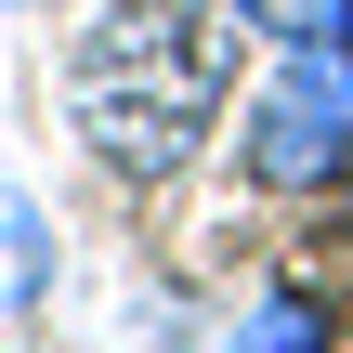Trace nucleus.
Wrapping results in <instances>:
<instances>
[{"label":"nucleus","instance_id":"obj_1","mask_svg":"<svg viewBox=\"0 0 353 353\" xmlns=\"http://www.w3.org/2000/svg\"><path fill=\"white\" fill-rule=\"evenodd\" d=\"M236 0H105L65 39V118L105 170L170 183L236 105Z\"/></svg>","mask_w":353,"mask_h":353},{"label":"nucleus","instance_id":"obj_2","mask_svg":"<svg viewBox=\"0 0 353 353\" xmlns=\"http://www.w3.org/2000/svg\"><path fill=\"white\" fill-rule=\"evenodd\" d=\"M236 170L262 196H327L353 170V39L341 26L275 39V65L249 79V118H236Z\"/></svg>","mask_w":353,"mask_h":353},{"label":"nucleus","instance_id":"obj_3","mask_svg":"<svg viewBox=\"0 0 353 353\" xmlns=\"http://www.w3.org/2000/svg\"><path fill=\"white\" fill-rule=\"evenodd\" d=\"M39 288H52V223H39V196L0 183V327H13Z\"/></svg>","mask_w":353,"mask_h":353},{"label":"nucleus","instance_id":"obj_4","mask_svg":"<svg viewBox=\"0 0 353 353\" xmlns=\"http://www.w3.org/2000/svg\"><path fill=\"white\" fill-rule=\"evenodd\" d=\"M236 353H327V314H314L301 288H262L249 327H236Z\"/></svg>","mask_w":353,"mask_h":353},{"label":"nucleus","instance_id":"obj_5","mask_svg":"<svg viewBox=\"0 0 353 353\" xmlns=\"http://www.w3.org/2000/svg\"><path fill=\"white\" fill-rule=\"evenodd\" d=\"M236 26L249 39H301V26H327V0H236Z\"/></svg>","mask_w":353,"mask_h":353},{"label":"nucleus","instance_id":"obj_6","mask_svg":"<svg viewBox=\"0 0 353 353\" xmlns=\"http://www.w3.org/2000/svg\"><path fill=\"white\" fill-rule=\"evenodd\" d=\"M327 26H341V39H353V0H327Z\"/></svg>","mask_w":353,"mask_h":353},{"label":"nucleus","instance_id":"obj_7","mask_svg":"<svg viewBox=\"0 0 353 353\" xmlns=\"http://www.w3.org/2000/svg\"><path fill=\"white\" fill-rule=\"evenodd\" d=\"M0 13H39V0H0Z\"/></svg>","mask_w":353,"mask_h":353}]
</instances>
